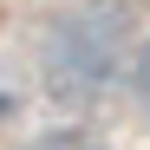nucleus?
<instances>
[{
    "label": "nucleus",
    "mask_w": 150,
    "mask_h": 150,
    "mask_svg": "<svg viewBox=\"0 0 150 150\" xmlns=\"http://www.w3.org/2000/svg\"><path fill=\"white\" fill-rule=\"evenodd\" d=\"M131 85H137V98H144V111H150V39L137 46V65H131Z\"/></svg>",
    "instance_id": "obj_3"
},
{
    "label": "nucleus",
    "mask_w": 150,
    "mask_h": 150,
    "mask_svg": "<svg viewBox=\"0 0 150 150\" xmlns=\"http://www.w3.org/2000/svg\"><path fill=\"white\" fill-rule=\"evenodd\" d=\"M33 150H105L98 137H85V131H52V137H39Z\"/></svg>",
    "instance_id": "obj_2"
},
{
    "label": "nucleus",
    "mask_w": 150,
    "mask_h": 150,
    "mask_svg": "<svg viewBox=\"0 0 150 150\" xmlns=\"http://www.w3.org/2000/svg\"><path fill=\"white\" fill-rule=\"evenodd\" d=\"M124 59V13L117 7H79L59 13L39 39V72L59 98H91L111 85V72Z\"/></svg>",
    "instance_id": "obj_1"
}]
</instances>
